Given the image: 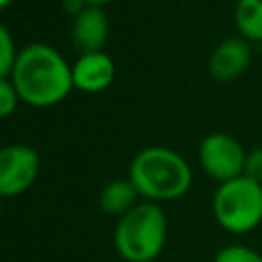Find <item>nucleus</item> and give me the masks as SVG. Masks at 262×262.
<instances>
[{
	"label": "nucleus",
	"mask_w": 262,
	"mask_h": 262,
	"mask_svg": "<svg viewBox=\"0 0 262 262\" xmlns=\"http://www.w3.org/2000/svg\"><path fill=\"white\" fill-rule=\"evenodd\" d=\"M74 88L84 92H100L115 80V61L104 51L82 53L72 66Z\"/></svg>",
	"instance_id": "8"
},
{
	"label": "nucleus",
	"mask_w": 262,
	"mask_h": 262,
	"mask_svg": "<svg viewBox=\"0 0 262 262\" xmlns=\"http://www.w3.org/2000/svg\"><path fill=\"white\" fill-rule=\"evenodd\" d=\"M137 190L135 186L131 184V180L127 178H117V180H111L108 184H104V188L100 190V196H98V203H100V209L108 215H119L123 217L127 211H131L137 203Z\"/></svg>",
	"instance_id": "10"
},
{
	"label": "nucleus",
	"mask_w": 262,
	"mask_h": 262,
	"mask_svg": "<svg viewBox=\"0 0 262 262\" xmlns=\"http://www.w3.org/2000/svg\"><path fill=\"white\" fill-rule=\"evenodd\" d=\"M244 145L229 133H209L199 145V164L203 172L215 182H227L244 174L246 166Z\"/></svg>",
	"instance_id": "5"
},
{
	"label": "nucleus",
	"mask_w": 262,
	"mask_h": 262,
	"mask_svg": "<svg viewBox=\"0 0 262 262\" xmlns=\"http://www.w3.org/2000/svg\"><path fill=\"white\" fill-rule=\"evenodd\" d=\"M18 92L14 88L12 82H8L6 78L0 80V117H8L14 113L16 102H18Z\"/></svg>",
	"instance_id": "14"
},
{
	"label": "nucleus",
	"mask_w": 262,
	"mask_h": 262,
	"mask_svg": "<svg viewBox=\"0 0 262 262\" xmlns=\"http://www.w3.org/2000/svg\"><path fill=\"white\" fill-rule=\"evenodd\" d=\"M244 176L256 180L262 184V145L254 147L246 154V166H244Z\"/></svg>",
	"instance_id": "15"
},
{
	"label": "nucleus",
	"mask_w": 262,
	"mask_h": 262,
	"mask_svg": "<svg viewBox=\"0 0 262 262\" xmlns=\"http://www.w3.org/2000/svg\"><path fill=\"white\" fill-rule=\"evenodd\" d=\"M10 76L20 100L33 106L57 104L74 88L72 68L57 49L45 43L23 47Z\"/></svg>",
	"instance_id": "1"
},
{
	"label": "nucleus",
	"mask_w": 262,
	"mask_h": 262,
	"mask_svg": "<svg viewBox=\"0 0 262 262\" xmlns=\"http://www.w3.org/2000/svg\"><path fill=\"white\" fill-rule=\"evenodd\" d=\"M211 211L217 225L227 233L254 231L262 223V184L244 174L221 182L213 192Z\"/></svg>",
	"instance_id": "4"
},
{
	"label": "nucleus",
	"mask_w": 262,
	"mask_h": 262,
	"mask_svg": "<svg viewBox=\"0 0 262 262\" xmlns=\"http://www.w3.org/2000/svg\"><path fill=\"white\" fill-rule=\"evenodd\" d=\"M16 51L12 37L4 25H0V80H4L8 74H12L14 61H16Z\"/></svg>",
	"instance_id": "13"
},
{
	"label": "nucleus",
	"mask_w": 262,
	"mask_h": 262,
	"mask_svg": "<svg viewBox=\"0 0 262 262\" xmlns=\"http://www.w3.org/2000/svg\"><path fill=\"white\" fill-rule=\"evenodd\" d=\"M39 154L29 145L0 147V196L23 194L37 180Z\"/></svg>",
	"instance_id": "6"
},
{
	"label": "nucleus",
	"mask_w": 262,
	"mask_h": 262,
	"mask_svg": "<svg viewBox=\"0 0 262 262\" xmlns=\"http://www.w3.org/2000/svg\"><path fill=\"white\" fill-rule=\"evenodd\" d=\"M168 237V217L158 203H137L119 217L115 227V248L125 262L156 260Z\"/></svg>",
	"instance_id": "3"
},
{
	"label": "nucleus",
	"mask_w": 262,
	"mask_h": 262,
	"mask_svg": "<svg viewBox=\"0 0 262 262\" xmlns=\"http://www.w3.org/2000/svg\"><path fill=\"white\" fill-rule=\"evenodd\" d=\"M82 2H86V4H96V6H102L104 2H108V0H82Z\"/></svg>",
	"instance_id": "16"
},
{
	"label": "nucleus",
	"mask_w": 262,
	"mask_h": 262,
	"mask_svg": "<svg viewBox=\"0 0 262 262\" xmlns=\"http://www.w3.org/2000/svg\"><path fill=\"white\" fill-rule=\"evenodd\" d=\"M252 61V43L242 35L227 37L215 45L209 57V74L217 82H231L239 78Z\"/></svg>",
	"instance_id": "7"
},
{
	"label": "nucleus",
	"mask_w": 262,
	"mask_h": 262,
	"mask_svg": "<svg viewBox=\"0 0 262 262\" xmlns=\"http://www.w3.org/2000/svg\"><path fill=\"white\" fill-rule=\"evenodd\" d=\"M10 4V0H0V8H4V6H8Z\"/></svg>",
	"instance_id": "17"
},
{
	"label": "nucleus",
	"mask_w": 262,
	"mask_h": 262,
	"mask_svg": "<svg viewBox=\"0 0 262 262\" xmlns=\"http://www.w3.org/2000/svg\"><path fill=\"white\" fill-rule=\"evenodd\" d=\"M129 180L137 194L149 203H166L184 196L192 184L188 162L170 147L141 149L129 164Z\"/></svg>",
	"instance_id": "2"
},
{
	"label": "nucleus",
	"mask_w": 262,
	"mask_h": 262,
	"mask_svg": "<svg viewBox=\"0 0 262 262\" xmlns=\"http://www.w3.org/2000/svg\"><path fill=\"white\" fill-rule=\"evenodd\" d=\"M213 262H262V254L246 244H229L215 252Z\"/></svg>",
	"instance_id": "12"
},
{
	"label": "nucleus",
	"mask_w": 262,
	"mask_h": 262,
	"mask_svg": "<svg viewBox=\"0 0 262 262\" xmlns=\"http://www.w3.org/2000/svg\"><path fill=\"white\" fill-rule=\"evenodd\" d=\"M233 20L244 39L262 43V0H237Z\"/></svg>",
	"instance_id": "11"
},
{
	"label": "nucleus",
	"mask_w": 262,
	"mask_h": 262,
	"mask_svg": "<svg viewBox=\"0 0 262 262\" xmlns=\"http://www.w3.org/2000/svg\"><path fill=\"white\" fill-rule=\"evenodd\" d=\"M108 33V23L102 6L96 4H86L84 8L78 10L74 25H72V39L82 53H92L100 51Z\"/></svg>",
	"instance_id": "9"
}]
</instances>
